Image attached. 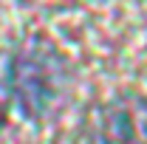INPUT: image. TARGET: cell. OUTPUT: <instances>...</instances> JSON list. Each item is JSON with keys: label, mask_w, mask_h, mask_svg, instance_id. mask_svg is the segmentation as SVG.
<instances>
[{"label": "cell", "mask_w": 147, "mask_h": 144, "mask_svg": "<svg viewBox=\"0 0 147 144\" xmlns=\"http://www.w3.org/2000/svg\"><path fill=\"white\" fill-rule=\"evenodd\" d=\"M9 82H11V93L20 102V108L31 116L42 113L54 99V88H57L54 71H51L48 59L37 51L17 54V59L11 62Z\"/></svg>", "instance_id": "cell-1"}, {"label": "cell", "mask_w": 147, "mask_h": 144, "mask_svg": "<svg viewBox=\"0 0 147 144\" xmlns=\"http://www.w3.org/2000/svg\"><path fill=\"white\" fill-rule=\"evenodd\" d=\"M136 133H142V136L147 133V113L130 110L127 105H116L113 110L105 113V122H102L105 144H144Z\"/></svg>", "instance_id": "cell-2"}]
</instances>
